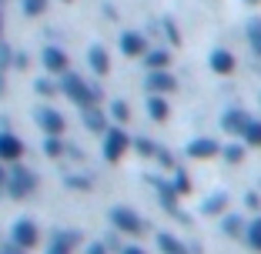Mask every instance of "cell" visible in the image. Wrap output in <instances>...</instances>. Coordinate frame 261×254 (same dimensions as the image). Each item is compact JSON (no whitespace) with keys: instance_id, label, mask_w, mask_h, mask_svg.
Segmentation results:
<instances>
[{"instance_id":"6da1fadb","label":"cell","mask_w":261,"mask_h":254,"mask_svg":"<svg viewBox=\"0 0 261 254\" xmlns=\"http://www.w3.org/2000/svg\"><path fill=\"white\" fill-rule=\"evenodd\" d=\"M61 94L67 100H74L77 107H91V104H100V87L97 84H87L81 74H70V70H64L61 74Z\"/></svg>"},{"instance_id":"7a4b0ae2","label":"cell","mask_w":261,"mask_h":254,"mask_svg":"<svg viewBox=\"0 0 261 254\" xmlns=\"http://www.w3.org/2000/svg\"><path fill=\"white\" fill-rule=\"evenodd\" d=\"M4 191H7L14 201L31 197V194L37 191V174H34L31 167H23V164L14 161V167L7 171V187H4Z\"/></svg>"},{"instance_id":"3957f363","label":"cell","mask_w":261,"mask_h":254,"mask_svg":"<svg viewBox=\"0 0 261 254\" xmlns=\"http://www.w3.org/2000/svg\"><path fill=\"white\" fill-rule=\"evenodd\" d=\"M111 224H114V231H121V234H134V238H141V234L147 231V221L138 214L134 208H111Z\"/></svg>"},{"instance_id":"277c9868","label":"cell","mask_w":261,"mask_h":254,"mask_svg":"<svg viewBox=\"0 0 261 254\" xmlns=\"http://www.w3.org/2000/svg\"><path fill=\"white\" fill-rule=\"evenodd\" d=\"M100 137H104V161H108V164H117L130 151V137H127V131H124V124L108 127Z\"/></svg>"},{"instance_id":"5b68a950","label":"cell","mask_w":261,"mask_h":254,"mask_svg":"<svg viewBox=\"0 0 261 254\" xmlns=\"http://www.w3.org/2000/svg\"><path fill=\"white\" fill-rule=\"evenodd\" d=\"M10 241H14V244H20L23 251H34V247L40 244L37 224H34L31 217H20V221H14V228H10Z\"/></svg>"},{"instance_id":"8992f818","label":"cell","mask_w":261,"mask_h":254,"mask_svg":"<svg viewBox=\"0 0 261 254\" xmlns=\"http://www.w3.org/2000/svg\"><path fill=\"white\" fill-rule=\"evenodd\" d=\"M34 121H37V127L44 134H64L67 131V117H64L61 110H54V107H40L37 114H34Z\"/></svg>"},{"instance_id":"52a82bcc","label":"cell","mask_w":261,"mask_h":254,"mask_svg":"<svg viewBox=\"0 0 261 254\" xmlns=\"http://www.w3.org/2000/svg\"><path fill=\"white\" fill-rule=\"evenodd\" d=\"M151 184H154V191H158V197H161V208L168 211V214L181 217V221L188 224V217L181 214V208H177V191L171 187V181H161V177H151Z\"/></svg>"},{"instance_id":"ba28073f","label":"cell","mask_w":261,"mask_h":254,"mask_svg":"<svg viewBox=\"0 0 261 254\" xmlns=\"http://www.w3.org/2000/svg\"><path fill=\"white\" fill-rule=\"evenodd\" d=\"M144 91H151V94H174V91H177V77H174V74H168V67L147 70Z\"/></svg>"},{"instance_id":"9c48e42d","label":"cell","mask_w":261,"mask_h":254,"mask_svg":"<svg viewBox=\"0 0 261 254\" xmlns=\"http://www.w3.org/2000/svg\"><path fill=\"white\" fill-rule=\"evenodd\" d=\"M23 157V140L10 131H0V164H14Z\"/></svg>"},{"instance_id":"30bf717a","label":"cell","mask_w":261,"mask_h":254,"mask_svg":"<svg viewBox=\"0 0 261 254\" xmlns=\"http://www.w3.org/2000/svg\"><path fill=\"white\" fill-rule=\"evenodd\" d=\"M40 64H44V70H47V74H54V77H61L64 70H70V61H67V54H64L61 47H44Z\"/></svg>"},{"instance_id":"8fae6325","label":"cell","mask_w":261,"mask_h":254,"mask_svg":"<svg viewBox=\"0 0 261 254\" xmlns=\"http://www.w3.org/2000/svg\"><path fill=\"white\" fill-rule=\"evenodd\" d=\"M218 151H221V144L215 137H194L188 144V157L191 161H211V157H218Z\"/></svg>"},{"instance_id":"7c38bea8","label":"cell","mask_w":261,"mask_h":254,"mask_svg":"<svg viewBox=\"0 0 261 254\" xmlns=\"http://www.w3.org/2000/svg\"><path fill=\"white\" fill-rule=\"evenodd\" d=\"M117 47H121L124 57H141L147 50V37L138 34V31H124L121 37H117Z\"/></svg>"},{"instance_id":"4fadbf2b","label":"cell","mask_w":261,"mask_h":254,"mask_svg":"<svg viewBox=\"0 0 261 254\" xmlns=\"http://www.w3.org/2000/svg\"><path fill=\"white\" fill-rule=\"evenodd\" d=\"M207 67L215 70V74H221V77H228V74H234L238 61H234V54H231V50L218 47V50H211V54H207Z\"/></svg>"},{"instance_id":"5bb4252c","label":"cell","mask_w":261,"mask_h":254,"mask_svg":"<svg viewBox=\"0 0 261 254\" xmlns=\"http://www.w3.org/2000/svg\"><path fill=\"white\" fill-rule=\"evenodd\" d=\"M245 124H248V114H245L241 107H228V110L221 114V131H224V134H238V137H241Z\"/></svg>"},{"instance_id":"9a60e30c","label":"cell","mask_w":261,"mask_h":254,"mask_svg":"<svg viewBox=\"0 0 261 254\" xmlns=\"http://www.w3.org/2000/svg\"><path fill=\"white\" fill-rule=\"evenodd\" d=\"M81 114H84V127L91 134H104L108 131V114L97 107V104H91V107H81Z\"/></svg>"},{"instance_id":"2e32d148","label":"cell","mask_w":261,"mask_h":254,"mask_svg":"<svg viewBox=\"0 0 261 254\" xmlns=\"http://www.w3.org/2000/svg\"><path fill=\"white\" fill-rule=\"evenodd\" d=\"M87 64H91V70L97 74V77L111 74V54H108V50H104L100 44H94L91 50H87Z\"/></svg>"},{"instance_id":"e0dca14e","label":"cell","mask_w":261,"mask_h":254,"mask_svg":"<svg viewBox=\"0 0 261 254\" xmlns=\"http://www.w3.org/2000/svg\"><path fill=\"white\" fill-rule=\"evenodd\" d=\"M147 117L158 124H164L171 117V107H168V100H164V94H147Z\"/></svg>"},{"instance_id":"ac0fdd59","label":"cell","mask_w":261,"mask_h":254,"mask_svg":"<svg viewBox=\"0 0 261 254\" xmlns=\"http://www.w3.org/2000/svg\"><path fill=\"white\" fill-rule=\"evenodd\" d=\"M224 211H228V194H211V197L204 201V204H201V214L204 217H218V214H224Z\"/></svg>"},{"instance_id":"d6986e66","label":"cell","mask_w":261,"mask_h":254,"mask_svg":"<svg viewBox=\"0 0 261 254\" xmlns=\"http://www.w3.org/2000/svg\"><path fill=\"white\" fill-rule=\"evenodd\" d=\"M158 247H161V254H188V244L181 238H174V234H158Z\"/></svg>"},{"instance_id":"ffe728a7","label":"cell","mask_w":261,"mask_h":254,"mask_svg":"<svg viewBox=\"0 0 261 254\" xmlns=\"http://www.w3.org/2000/svg\"><path fill=\"white\" fill-rule=\"evenodd\" d=\"M171 187L177 191V197H188V194H191V177H188L185 167H174V171H171Z\"/></svg>"},{"instance_id":"44dd1931","label":"cell","mask_w":261,"mask_h":254,"mask_svg":"<svg viewBox=\"0 0 261 254\" xmlns=\"http://www.w3.org/2000/svg\"><path fill=\"white\" fill-rule=\"evenodd\" d=\"M64 151H67V140H64L61 134H47V137H44V154L47 157H54V161H57V157H64Z\"/></svg>"},{"instance_id":"7402d4cb","label":"cell","mask_w":261,"mask_h":254,"mask_svg":"<svg viewBox=\"0 0 261 254\" xmlns=\"http://www.w3.org/2000/svg\"><path fill=\"white\" fill-rule=\"evenodd\" d=\"M141 57H144L147 70H161V67H168V64H171V54H168V50H151V47H147Z\"/></svg>"},{"instance_id":"603a6c76","label":"cell","mask_w":261,"mask_h":254,"mask_svg":"<svg viewBox=\"0 0 261 254\" xmlns=\"http://www.w3.org/2000/svg\"><path fill=\"white\" fill-rule=\"evenodd\" d=\"M50 241H57V244L77 251V247L84 244V234H81V231H54V234H50Z\"/></svg>"},{"instance_id":"cb8c5ba5","label":"cell","mask_w":261,"mask_h":254,"mask_svg":"<svg viewBox=\"0 0 261 254\" xmlns=\"http://www.w3.org/2000/svg\"><path fill=\"white\" fill-rule=\"evenodd\" d=\"M221 231L228 234V238H241V231H245V221H241L238 214H228V211H224V214H221Z\"/></svg>"},{"instance_id":"d4e9b609","label":"cell","mask_w":261,"mask_h":254,"mask_svg":"<svg viewBox=\"0 0 261 254\" xmlns=\"http://www.w3.org/2000/svg\"><path fill=\"white\" fill-rule=\"evenodd\" d=\"M245 241H248V247H251V251H258L261 254V217H254L251 224H245Z\"/></svg>"},{"instance_id":"484cf974","label":"cell","mask_w":261,"mask_h":254,"mask_svg":"<svg viewBox=\"0 0 261 254\" xmlns=\"http://www.w3.org/2000/svg\"><path fill=\"white\" fill-rule=\"evenodd\" d=\"M108 121H117V124H127L130 121V104H127V100H111Z\"/></svg>"},{"instance_id":"4316f807","label":"cell","mask_w":261,"mask_h":254,"mask_svg":"<svg viewBox=\"0 0 261 254\" xmlns=\"http://www.w3.org/2000/svg\"><path fill=\"white\" fill-rule=\"evenodd\" d=\"M241 137H245V144H251V147H261V121L248 117V124H245V131H241Z\"/></svg>"},{"instance_id":"83f0119b","label":"cell","mask_w":261,"mask_h":254,"mask_svg":"<svg viewBox=\"0 0 261 254\" xmlns=\"http://www.w3.org/2000/svg\"><path fill=\"white\" fill-rule=\"evenodd\" d=\"M218 154H221L228 164H241V161H245V144H224Z\"/></svg>"},{"instance_id":"f1b7e54d","label":"cell","mask_w":261,"mask_h":254,"mask_svg":"<svg viewBox=\"0 0 261 254\" xmlns=\"http://www.w3.org/2000/svg\"><path fill=\"white\" fill-rule=\"evenodd\" d=\"M130 147H134L141 157H154V151H158V140H151V137H130Z\"/></svg>"},{"instance_id":"f546056e","label":"cell","mask_w":261,"mask_h":254,"mask_svg":"<svg viewBox=\"0 0 261 254\" xmlns=\"http://www.w3.org/2000/svg\"><path fill=\"white\" fill-rule=\"evenodd\" d=\"M248 44H251L254 57H261V20H251V23H248Z\"/></svg>"},{"instance_id":"4dcf8cb0","label":"cell","mask_w":261,"mask_h":254,"mask_svg":"<svg viewBox=\"0 0 261 254\" xmlns=\"http://www.w3.org/2000/svg\"><path fill=\"white\" fill-rule=\"evenodd\" d=\"M161 27H164V40H168V44H174V47H181V31H177V23L171 20V17H164Z\"/></svg>"},{"instance_id":"1f68e13d","label":"cell","mask_w":261,"mask_h":254,"mask_svg":"<svg viewBox=\"0 0 261 254\" xmlns=\"http://www.w3.org/2000/svg\"><path fill=\"white\" fill-rule=\"evenodd\" d=\"M64 184H67L70 191H91L94 181H91V177H81V174H67V177H64Z\"/></svg>"},{"instance_id":"d6a6232c","label":"cell","mask_w":261,"mask_h":254,"mask_svg":"<svg viewBox=\"0 0 261 254\" xmlns=\"http://www.w3.org/2000/svg\"><path fill=\"white\" fill-rule=\"evenodd\" d=\"M154 161L161 164V167H164V171H174V167H177V161H174V154H171L168 147H161V144H158V151H154Z\"/></svg>"},{"instance_id":"836d02e7","label":"cell","mask_w":261,"mask_h":254,"mask_svg":"<svg viewBox=\"0 0 261 254\" xmlns=\"http://www.w3.org/2000/svg\"><path fill=\"white\" fill-rule=\"evenodd\" d=\"M34 91H37L40 97H54V94H61V87H57V80H50V77H40L37 84H34Z\"/></svg>"},{"instance_id":"e575fe53","label":"cell","mask_w":261,"mask_h":254,"mask_svg":"<svg viewBox=\"0 0 261 254\" xmlns=\"http://www.w3.org/2000/svg\"><path fill=\"white\" fill-rule=\"evenodd\" d=\"M47 4H50V0H20V7H23L27 17H40L47 10Z\"/></svg>"},{"instance_id":"d590c367","label":"cell","mask_w":261,"mask_h":254,"mask_svg":"<svg viewBox=\"0 0 261 254\" xmlns=\"http://www.w3.org/2000/svg\"><path fill=\"white\" fill-rule=\"evenodd\" d=\"M10 61H14V50H10L4 40H0V70L7 74V67H10Z\"/></svg>"},{"instance_id":"8d00e7d4","label":"cell","mask_w":261,"mask_h":254,"mask_svg":"<svg viewBox=\"0 0 261 254\" xmlns=\"http://www.w3.org/2000/svg\"><path fill=\"white\" fill-rule=\"evenodd\" d=\"M245 208H251V211H258V208H261L258 191H248V194H245Z\"/></svg>"},{"instance_id":"74e56055","label":"cell","mask_w":261,"mask_h":254,"mask_svg":"<svg viewBox=\"0 0 261 254\" xmlns=\"http://www.w3.org/2000/svg\"><path fill=\"white\" fill-rule=\"evenodd\" d=\"M84 254H108V244H104V241H94V244L84 247Z\"/></svg>"},{"instance_id":"f35d334b","label":"cell","mask_w":261,"mask_h":254,"mask_svg":"<svg viewBox=\"0 0 261 254\" xmlns=\"http://www.w3.org/2000/svg\"><path fill=\"white\" fill-rule=\"evenodd\" d=\"M0 254H27V251H23L20 244H14V241H7V244L0 247Z\"/></svg>"},{"instance_id":"ab89813d","label":"cell","mask_w":261,"mask_h":254,"mask_svg":"<svg viewBox=\"0 0 261 254\" xmlns=\"http://www.w3.org/2000/svg\"><path fill=\"white\" fill-rule=\"evenodd\" d=\"M47 254H74V251H70V247H64V244H57V241H50Z\"/></svg>"},{"instance_id":"60d3db41","label":"cell","mask_w":261,"mask_h":254,"mask_svg":"<svg viewBox=\"0 0 261 254\" xmlns=\"http://www.w3.org/2000/svg\"><path fill=\"white\" fill-rule=\"evenodd\" d=\"M117 254H147V251H144L141 244H124V247H121Z\"/></svg>"},{"instance_id":"b9f144b4","label":"cell","mask_w":261,"mask_h":254,"mask_svg":"<svg viewBox=\"0 0 261 254\" xmlns=\"http://www.w3.org/2000/svg\"><path fill=\"white\" fill-rule=\"evenodd\" d=\"M7 187V171H4V164H0V191Z\"/></svg>"},{"instance_id":"7bdbcfd3","label":"cell","mask_w":261,"mask_h":254,"mask_svg":"<svg viewBox=\"0 0 261 254\" xmlns=\"http://www.w3.org/2000/svg\"><path fill=\"white\" fill-rule=\"evenodd\" d=\"M7 91V77H4V70H0V94Z\"/></svg>"},{"instance_id":"ee69618b","label":"cell","mask_w":261,"mask_h":254,"mask_svg":"<svg viewBox=\"0 0 261 254\" xmlns=\"http://www.w3.org/2000/svg\"><path fill=\"white\" fill-rule=\"evenodd\" d=\"M0 40H4V10H0Z\"/></svg>"},{"instance_id":"f6af8a7d","label":"cell","mask_w":261,"mask_h":254,"mask_svg":"<svg viewBox=\"0 0 261 254\" xmlns=\"http://www.w3.org/2000/svg\"><path fill=\"white\" fill-rule=\"evenodd\" d=\"M245 4H261V0H245Z\"/></svg>"},{"instance_id":"bcb514c9","label":"cell","mask_w":261,"mask_h":254,"mask_svg":"<svg viewBox=\"0 0 261 254\" xmlns=\"http://www.w3.org/2000/svg\"><path fill=\"white\" fill-rule=\"evenodd\" d=\"M61 4H70V0H61Z\"/></svg>"}]
</instances>
